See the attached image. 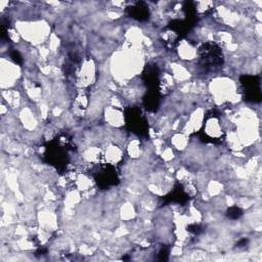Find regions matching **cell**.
Wrapping results in <instances>:
<instances>
[{
	"label": "cell",
	"mask_w": 262,
	"mask_h": 262,
	"mask_svg": "<svg viewBox=\"0 0 262 262\" xmlns=\"http://www.w3.org/2000/svg\"><path fill=\"white\" fill-rule=\"evenodd\" d=\"M125 120L128 129L137 135H146L148 125L146 119L136 107H128L125 110Z\"/></svg>",
	"instance_id": "obj_3"
},
{
	"label": "cell",
	"mask_w": 262,
	"mask_h": 262,
	"mask_svg": "<svg viewBox=\"0 0 262 262\" xmlns=\"http://www.w3.org/2000/svg\"><path fill=\"white\" fill-rule=\"evenodd\" d=\"M159 71L155 66H146L145 70L142 74V79L148 90L150 91H160V79H159Z\"/></svg>",
	"instance_id": "obj_7"
},
{
	"label": "cell",
	"mask_w": 262,
	"mask_h": 262,
	"mask_svg": "<svg viewBox=\"0 0 262 262\" xmlns=\"http://www.w3.org/2000/svg\"><path fill=\"white\" fill-rule=\"evenodd\" d=\"M199 61L206 70H216L224 62V56L221 48L215 42H205L198 49Z\"/></svg>",
	"instance_id": "obj_1"
},
{
	"label": "cell",
	"mask_w": 262,
	"mask_h": 262,
	"mask_svg": "<svg viewBox=\"0 0 262 262\" xmlns=\"http://www.w3.org/2000/svg\"><path fill=\"white\" fill-rule=\"evenodd\" d=\"M165 200L167 203H178V204H185L188 201L187 193L183 190L181 185L175 186V188L165 196Z\"/></svg>",
	"instance_id": "obj_8"
},
{
	"label": "cell",
	"mask_w": 262,
	"mask_h": 262,
	"mask_svg": "<svg viewBox=\"0 0 262 262\" xmlns=\"http://www.w3.org/2000/svg\"><path fill=\"white\" fill-rule=\"evenodd\" d=\"M70 139H64L63 142L60 139H54L48 142L44 154L46 161L50 165L55 166L56 169H63L69 161L68 150L70 148Z\"/></svg>",
	"instance_id": "obj_2"
},
{
	"label": "cell",
	"mask_w": 262,
	"mask_h": 262,
	"mask_svg": "<svg viewBox=\"0 0 262 262\" xmlns=\"http://www.w3.org/2000/svg\"><path fill=\"white\" fill-rule=\"evenodd\" d=\"M241 84L244 92V97L250 102L261 101L260 77L252 75H244L241 77Z\"/></svg>",
	"instance_id": "obj_5"
},
{
	"label": "cell",
	"mask_w": 262,
	"mask_h": 262,
	"mask_svg": "<svg viewBox=\"0 0 262 262\" xmlns=\"http://www.w3.org/2000/svg\"><path fill=\"white\" fill-rule=\"evenodd\" d=\"M187 230L189 232L193 233V234H198V233L201 232L202 228H201V226L199 224H190V225L187 226Z\"/></svg>",
	"instance_id": "obj_10"
},
{
	"label": "cell",
	"mask_w": 262,
	"mask_h": 262,
	"mask_svg": "<svg viewBox=\"0 0 262 262\" xmlns=\"http://www.w3.org/2000/svg\"><path fill=\"white\" fill-rule=\"evenodd\" d=\"M126 11L130 17H132L136 20H139V21L146 20L149 17L148 6L143 1H139V2H136V3L128 6L126 8Z\"/></svg>",
	"instance_id": "obj_6"
},
{
	"label": "cell",
	"mask_w": 262,
	"mask_h": 262,
	"mask_svg": "<svg viewBox=\"0 0 262 262\" xmlns=\"http://www.w3.org/2000/svg\"><path fill=\"white\" fill-rule=\"evenodd\" d=\"M10 57L16 62V63H21L23 62V58H21V56H20V54L17 52V51H12L11 53H10Z\"/></svg>",
	"instance_id": "obj_11"
},
{
	"label": "cell",
	"mask_w": 262,
	"mask_h": 262,
	"mask_svg": "<svg viewBox=\"0 0 262 262\" xmlns=\"http://www.w3.org/2000/svg\"><path fill=\"white\" fill-rule=\"evenodd\" d=\"M227 217L230 218V219H237L239 218L242 215H243V211L238 208V207H230L228 210H227V213H226Z\"/></svg>",
	"instance_id": "obj_9"
},
{
	"label": "cell",
	"mask_w": 262,
	"mask_h": 262,
	"mask_svg": "<svg viewBox=\"0 0 262 262\" xmlns=\"http://www.w3.org/2000/svg\"><path fill=\"white\" fill-rule=\"evenodd\" d=\"M97 185L101 189H106L111 186L118 184L119 176L115 166L110 164L100 165L93 173Z\"/></svg>",
	"instance_id": "obj_4"
}]
</instances>
